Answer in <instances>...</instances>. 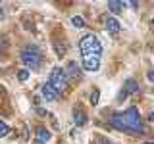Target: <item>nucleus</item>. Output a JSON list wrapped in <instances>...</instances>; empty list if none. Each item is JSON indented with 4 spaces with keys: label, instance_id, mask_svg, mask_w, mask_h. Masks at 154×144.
Segmentation results:
<instances>
[{
    "label": "nucleus",
    "instance_id": "nucleus-24",
    "mask_svg": "<svg viewBox=\"0 0 154 144\" xmlns=\"http://www.w3.org/2000/svg\"><path fill=\"white\" fill-rule=\"evenodd\" d=\"M0 96H2V88H0Z\"/></svg>",
    "mask_w": 154,
    "mask_h": 144
},
{
    "label": "nucleus",
    "instance_id": "nucleus-1",
    "mask_svg": "<svg viewBox=\"0 0 154 144\" xmlns=\"http://www.w3.org/2000/svg\"><path fill=\"white\" fill-rule=\"evenodd\" d=\"M110 125L114 129H118V131H123V133H129V134L144 133V125H143V119L139 115L137 108H129L125 112L114 113L110 117Z\"/></svg>",
    "mask_w": 154,
    "mask_h": 144
},
{
    "label": "nucleus",
    "instance_id": "nucleus-11",
    "mask_svg": "<svg viewBox=\"0 0 154 144\" xmlns=\"http://www.w3.org/2000/svg\"><path fill=\"white\" fill-rule=\"evenodd\" d=\"M123 90H125L127 94H135V92H139V83H137L135 79H127V81L123 83Z\"/></svg>",
    "mask_w": 154,
    "mask_h": 144
},
{
    "label": "nucleus",
    "instance_id": "nucleus-9",
    "mask_svg": "<svg viewBox=\"0 0 154 144\" xmlns=\"http://www.w3.org/2000/svg\"><path fill=\"white\" fill-rule=\"evenodd\" d=\"M73 121H75V125H79V127L87 123V113H85L83 108H79V106L73 108Z\"/></svg>",
    "mask_w": 154,
    "mask_h": 144
},
{
    "label": "nucleus",
    "instance_id": "nucleus-23",
    "mask_svg": "<svg viewBox=\"0 0 154 144\" xmlns=\"http://www.w3.org/2000/svg\"><path fill=\"white\" fill-rule=\"evenodd\" d=\"M144 144H154V142H144Z\"/></svg>",
    "mask_w": 154,
    "mask_h": 144
},
{
    "label": "nucleus",
    "instance_id": "nucleus-8",
    "mask_svg": "<svg viewBox=\"0 0 154 144\" xmlns=\"http://www.w3.org/2000/svg\"><path fill=\"white\" fill-rule=\"evenodd\" d=\"M64 71H66L67 79H77V77L81 75V67L77 65V62H73V60H69V62H67V64H66Z\"/></svg>",
    "mask_w": 154,
    "mask_h": 144
},
{
    "label": "nucleus",
    "instance_id": "nucleus-6",
    "mask_svg": "<svg viewBox=\"0 0 154 144\" xmlns=\"http://www.w3.org/2000/svg\"><path fill=\"white\" fill-rule=\"evenodd\" d=\"M41 96L46 100V102H54V100H58V96H60V94L54 90V86H52L50 83H45V85L41 86Z\"/></svg>",
    "mask_w": 154,
    "mask_h": 144
},
{
    "label": "nucleus",
    "instance_id": "nucleus-17",
    "mask_svg": "<svg viewBox=\"0 0 154 144\" xmlns=\"http://www.w3.org/2000/svg\"><path fill=\"white\" fill-rule=\"evenodd\" d=\"M17 77H19V81H27L29 79V69H19Z\"/></svg>",
    "mask_w": 154,
    "mask_h": 144
},
{
    "label": "nucleus",
    "instance_id": "nucleus-4",
    "mask_svg": "<svg viewBox=\"0 0 154 144\" xmlns=\"http://www.w3.org/2000/svg\"><path fill=\"white\" fill-rule=\"evenodd\" d=\"M67 75H66V71H64V67H60V65H56L54 69H52V73H50V83L52 86H54V90L58 94L60 92H64V90L67 88Z\"/></svg>",
    "mask_w": 154,
    "mask_h": 144
},
{
    "label": "nucleus",
    "instance_id": "nucleus-2",
    "mask_svg": "<svg viewBox=\"0 0 154 144\" xmlns=\"http://www.w3.org/2000/svg\"><path fill=\"white\" fill-rule=\"evenodd\" d=\"M19 60H21V64L25 65V69L29 71H37L38 67L42 65V52L38 50L35 44H29L21 50V54H19Z\"/></svg>",
    "mask_w": 154,
    "mask_h": 144
},
{
    "label": "nucleus",
    "instance_id": "nucleus-7",
    "mask_svg": "<svg viewBox=\"0 0 154 144\" xmlns=\"http://www.w3.org/2000/svg\"><path fill=\"white\" fill-rule=\"evenodd\" d=\"M50 131H48L46 127H37L35 129V142L33 144H46L48 140H50Z\"/></svg>",
    "mask_w": 154,
    "mask_h": 144
},
{
    "label": "nucleus",
    "instance_id": "nucleus-15",
    "mask_svg": "<svg viewBox=\"0 0 154 144\" xmlns=\"http://www.w3.org/2000/svg\"><path fill=\"white\" fill-rule=\"evenodd\" d=\"M98 100H100V92L94 88L93 94H91V104H93V106H98Z\"/></svg>",
    "mask_w": 154,
    "mask_h": 144
},
{
    "label": "nucleus",
    "instance_id": "nucleus-3",
    "mask_svg": "<svg viewBox=\"0 0 154 144\" xmlns=\"http://www.w3.org/2000/svg\"><path fill=\"white\" fill-rule=\"evenodd\" d=\"M79 50L83 56H91V54H96L100 56V52H102V44H100L98 37L93 35V33H89V35L81 37L79 40Z\"/></svg>",
    "mask_w": 154,
    "mask_h": 144
},
{
    "label": "nucleus",
    "instance_id": "nucleus-19",
    "mask_svg": "<svg viewBox=\"0 0 154 144\" xmlns=\"http://www.w3.org/2000/svg\"><path fill=\"white\" fill-rule=\"evenodd\" d=\"M98 142H100V144H114L112 140H108L106 136H100V138H98Z\"/></svg>",
    "mask_w": 154,
    "mask_h": 144
},
{
    "label": "nucleus",
    "instance_id": "nucleus-25",
    "mask_svg": "<svg viewBox=\"0 0 154 144\" xmlns=\"http://www.w3.org/2000/svg\"><path fill=\"white\" fill-rule=\"evenodd\" d=\"M150 23H152V25H154V19H152V21H150Z\"/></svg>",
    "mask_w": 154,
    "mask_h": 144
},
{
    "label": "nucleus",
    "instance_id": "nucleus-10",
    "mask_svg": "<svg viewBox=\"0 0 154 144\" xmlns=\"http://www.w3.org/2000/svg\"><path fill=\"white\" fill-rule=\"evenodd\" d=\"M104 23H106V29H108L110 33H118L119 29H122L119 21H118L114 16H106V17H104Z\"/></svg>",
    "mask_w": 154,
    "mask_h": 144
},
{
    "label": "nucleus",
    "instance_id": "nucleus-12",
    "mask_svg": "<svg viewBox=\"0 0 154 144\" xmlns=\"http://www.w3.org/2000/svg\"><path fill=\"white\" fill-rule=\"evenodd\" d=\"M123 8H125L123 2H118V0H110V2H108V10L112 14H122Z\"/></svg>",
    "mask_w": 154,
    "mask_h": 144
},
{
    "label": "nucleus",
    "instance_id": "nucleus-21",
    "mask_svg": "<svg viewBox=\"0 0 154 144\" xmlns=\"http://www.w3.org/2000/svg\"><path fill=\"white\" fill-rule=\"evenodd\" d=\"M148 121H154V113H148Z\"/></svg>",
    "mask_w": 154,
    "mask_h": 144
},
{
    "label": "nucleus",
    "instance_id": "nucleus-5",
    "mask_svg": "<svg viewBox=\"0 0 154 144\" xmlns=\"http://www.w3.org/2000/svg\"><path fill=\"white\" fill-rule=\"evenodd\" d=\"M100 67V56L91 54V56H83V69L85 71H98Z\"/></svg>",
    "mask_w": 154,
    "mask_h": 144
},
{
    "label": "nucleus",
    "instance_id": "nucleus-14",
    "mask_svg": "<svg viewBox=\"0 0 154 144\" xmlns=\"http://www.w3.org/2000/svg\"><path fill=\"white\" fill-rule=\"evenodd\" d=\"M71 23H73L77 29L85 27V21H83V17H81V16H73V17H71Z\"/></svg>",
    "mask_w": 154,
    "mask_h": 144
},
{
    "label": "nucleus",
    "instance_id": "nucleus-22",
    "mask_svg": "<svg viewBox=\"0 0 154 144\" xmlns=\"http://www.w3.org/2000/svg\"><path fill=\"white\" fill-rule=\"evenodd\" d=\"M0 54H2V42H0Z\"/></svg>",
    "mask_w": 154,
    "mask_h": 144
},
{
    "label": "nucleus",
    "instance_id": "nucleus-16",
    "mask_svg": "<svg viewBox=\"0 0 154 144\" xmlns=\"http://www.w3.org/2000/svg\"><path fill=\"white\" fill-rule=\"evenodd\" d=\"M10 134V127L4 121H0V136H8Z\"/></svg>",
    "mask_w": 154,
    "mask_h": 144
},
{
    "label": "nucleus",
    "instance_id": "nucleus-20",
    "mask_svg": "<svg viewBox=\"0 0 154 144\" xmlns=\"http://www.w3.org/2000/svg\"><path fill=\"white\" fill-rule=\"evenodd\" d=\"M118 98H119V100H125V98H127V92H125V90H122V92H119V96H118Z\"/></svg>",
    "mask_w": 154,
    "mask_h": 144
},
{
    "label": "nucleus",
    "instance_id": "nucleus-18",
    "mask_svg": "<svg viewBox=\"0 0 154 144\" xmlns=\"http://www.w3.org/2000/svg\"><path fill=\"white\" fill-rule=\"evenodd\" d=\"M146 79L150 81V83H154V69H150V71L146 73Z\"/></svg>",
    "mask_w": 154,
    "mask_h": 144
},
{
    "label": "nucleus",
    "instance_id": "nucleus-13",
    "mask_svg": "<svg viewBox=\"0 0 154 144\" xmlns=\"http://www.w3.org/2000/svg\"><path fill=\"white\" fill-rule=\"evenodd\" d=\"M54 48H56V54L58 56H64L66 50H67V46L64 44V42H54Z\"/></svg>",
    "mask_w": 154,
    "mask_h": 144
}]
</instances>
